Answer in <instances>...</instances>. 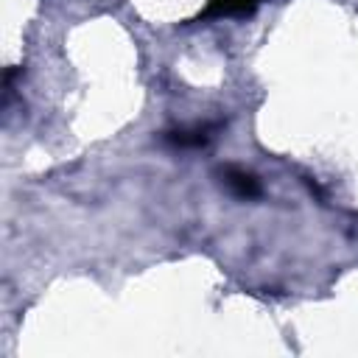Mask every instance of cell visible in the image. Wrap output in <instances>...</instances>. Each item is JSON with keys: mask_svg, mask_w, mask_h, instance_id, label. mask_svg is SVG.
Segmentation results:
<instances>
[{"mask_svg": "<svg viewBox=\"0 0 358 358\" xmlns=\"http://www.w3.org/2000/svg\"><path fill=\"white\" fill-rule=\"evenodd\" d=\"M218 129V123H201V126H182V129H171L162 134V140L173 148H201L210 143L213 131Z\"/></svg>", "mask_w": 358, "mask_h": 358, "instance_id": "1", "label": "cell"}, {"mask_svg": "<svg viewBox=\"0 0 358 358\" xmlns=\"http://www.w3.org/2000/svg\"><path fill=\"white\" fill-rule=\"evenodd\" d=\"M221 176H224V185H227V190L235 196V199H257L260 193H263V187H260V179L252 173V171H243V168H224L221 171Z\"/></svg>", "mask_w": 358, "mask_h": 358, "instance_id": "2", "label": "cell"}, {"mask_svg": "<svg viewBox=\"0 0 358 358\" xmlns=\"http://www.w3.org/2000/svg\"><path fill=\"white\" fill-rule=\"evenodd\" d=\"M260 0H207L201 20H221V17H246L257 8Z\"/></svg>", "mask_w": 358, "mask_h": 358, "instance_id": "3", "label": "cell"}]
</instances>
